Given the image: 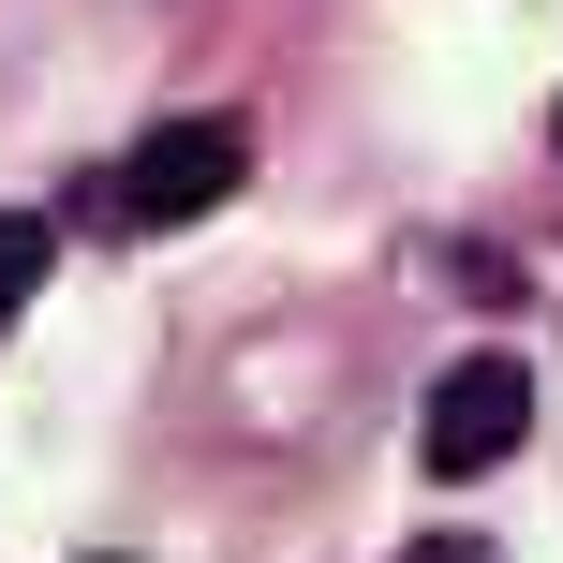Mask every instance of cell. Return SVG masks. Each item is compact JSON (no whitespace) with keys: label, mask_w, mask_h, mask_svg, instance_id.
I'll list each match as a JSON object with an SVG mask.
<instances>
[{"label":"cell","mask_w":563,"mask_h":563,"mask_svg":"<svg viewBox=\"0 0 563 563\" xmlns=\"http://www.w3.org/2000/svg\"><path fill=\"white\" fill-rule=\"evenodd\" d=\"M238 178H253V134H238V119H164V134H134L104 178H89V223L164 238V223H208Z\"/></svg>","instance_id":"1"},{"label":"cell","mask_w":563,"mask_h":563,"mask_svg":"<svg viewBox=\"0 0 563 563\" xmlns=\"http://www.w3.org/2000/svg\"><path fill=\"white\" fill-rule=\"evenodd\" d=\"M519 430H534V371L519 356H460L430 386V416H416V460L430 475H489V460H519Z\"/></svg>","instance_id":"2"},{"label":"cell","mask_w":563,"mask_h":563,"mask_svg":"<svg viewBox=\"0 0 563 563\" xmlns=\"http://www.w3.org/2000/svg\"><path fill=\"white\" fill-rule=\"evenodd\" d=\"M45 253H59V223H30V208H0V327H15V311L45 297Z\"/></svg>","instance_id":"3"},{"label":"cell","mask_w":563,"mask_h":563,"mask_svg":"<svg viewBox=\"0 0 563 563\" xmlns=\"http://www.w3.org/2000/svg\"><path fill=\"white\" fill-rule=\"evenodd\" d=\"M416 563H489V549H475V534H460V549H416Z\"/></svg>","instance_id":"4"}]
</instances>
